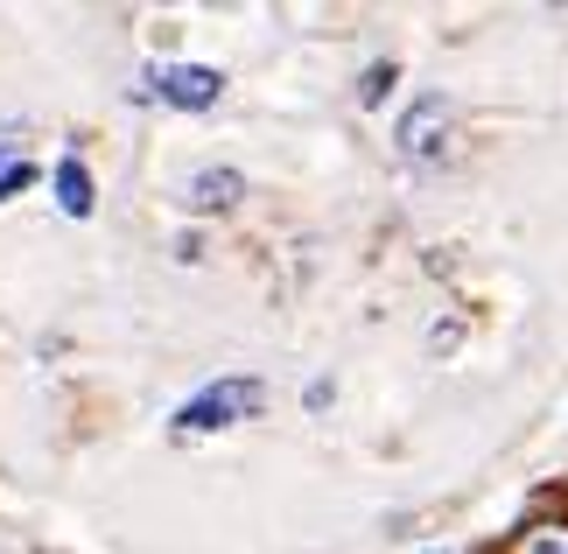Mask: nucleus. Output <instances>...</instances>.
Segmentation results:
<instances>
[{
    "label": "nucleus",
    "instance_id": "5",
    "mask_svg": "<svg viewBox=\"0 0 568 554\" xmlns=\"http://www.w3.org/2000/svg\"><path fill=\"white\" fill-rule=\"evenodd\" d=\"M92 204H99V197H92V169H84V162H57V211L63 218H92Z\"/></svg>",
    "mask_w": 568,
    "mask_h": 554
},
{
    "label": "nucleus",
    "instance_id": "7",
    "mask_svg": "<svg viewBox=\"0 0 568 554\" xmlns=\"http://www.w3.org/2000/svg\"><path fill=\"white\" fill-rule=\"evenodd\" d=\"M386 92H393V63H373V71H365V92H358V99H365V105H379Z\"/></svg>",
    "mask_w": 568,
    "mask_h": 554
},
{
    "label": "nucleus",
    "instance_id": "6",
    "mask_svg": "<svg viewBox=\"0 0 568 554\" xmlns=\"http://www.w3.org/2000/svg\"><path fill=\"white\" fill-rule=\"evenodd\" d=\"M506 554H568V520H534L506 541Z\"/></svg>",
    "mask_w": 568,
    "mask_h": 554
},
{
    "label": "nucleus",
    "instance_id": "4",
    "mask_svg": "<svg viewBox=\"0 0 568 554\" xmlns=\"http://www.w3.org/2000/svg\"><path fill=\"white\" fill-rule=\"evenodd\" d=\"M183 197H190V211H232L239 197H246V175L239 169H196Z\"/></svg>",
    "mask_w": 568,
    "mask_h": 554
},
{
    "label": "nucleus",
    "instance_id": "2",
    "mask_svg": "<svg viewBox=\"0 0 568 554\" xmlns=\"http://www.w3.org/2000/svg\"><path fill=\"white\" fill-rule=\"evenodd\" d=\"M141 99H162V105H176V113H204V105L225 99V71H217V63H162V71H148Z\"/></svg>",
    "mask_w": 568,
    "mask_h": 554
},
{
    "label": "nucleus",
    "instance_id": "1",
    "mask_svg": "<svg viewBox=\"0 0 568 554\" xmlns=\"http://www.w3.org/2000/svg\"><path fill=\"white\" fill-rule=\"evenodd\" d=\"M260 401H267V386L260 380H217L204 393H190L183 414H176V435H211V429H232L239 414H253Z\"/></svg>",
    "mask_w": 568,
    "mask_h": 554
},
{
    "label": "nucleus",
    "instance_id": "3",
    "mask_svg": "<svg viewBox=\"0 0 568 554\" xmlns=\"http://www.w3.org/2000/svg\"><path fill=\"white\" fill-rule=\"evenodd\" d=\"M449 120H456V105L443 99V92H422L400 113V154H414V162H428V154H443V141H449Z\"/></svg>",
    "mask_w": 568,
    "mask_h": 554
},
{
    "label": "nucleus",
    "instance_id": "8",
    "mask_svg": "<svg viewBox=\"0 0 568 554\" xmlns=\"http://www.w3.org/2000/svg\"><path fill=\"white\" fill-rule=\"evenodd\" d=\"M29 175H36L29 162H21V169H8V175H0V197H14V190H29Z\"/></svg>",
    "mask_w": 568,
    "mask_h": 554
}]
</instances>
